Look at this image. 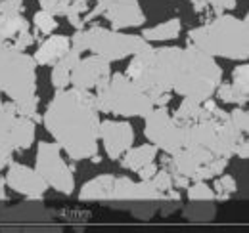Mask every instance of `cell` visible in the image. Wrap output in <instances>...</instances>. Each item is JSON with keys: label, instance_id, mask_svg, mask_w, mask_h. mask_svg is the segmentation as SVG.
<instances>
[{"label": "cell", "instance_id": "1", "mask_svg": "<svg viewBox=\"0 0 249 233\" xmlns=\"http://www.w3.org/2000/svg\"><path fill=\"white\" fill-rule=\"evenodd\" d=\"M100 111L92 90H56L40 122L71 161H90L100 151Z\"/></svg>", "mask_w": 249, "mask_h": 233}, {"label": "cell", "instance_id": "2", "mask_svg": "<svg viewBox=\"0 0 249 233\" xmlns=\"http://www.w3.org/2000/svg\"><path fill=\"white\" fill-rule=\"evenodd\" d=\"M182 54L180 46H159L152 44L142 52L130 56L124 75L142 88L154 101V107L169 105L173 100V83Z\"/></svg>", "mask_w": 249, "mask_h": 233}, {"label": "cell", "instance_id": "3", "mask_svg": "<svg viewBox=\"0 0 249 233\" xmlns=\"http://www.w3.org/2000/svg\"><path fill=\"white\" fill-rule=\"evenodd\" d=\"M188 44L213 58L230 61H248L249 58V29L248 16L236 17L232 14L213 16L207 23L188 31Z\"/></svg>", "mask_w": 249, "mask_h": 233}, {"label": "cell", "instance_id": "4", "mask_svg": "<svg viewBox=\"0 0 249 233\" xmlns=\"http://www.w3.org/2000/svg\"><path fill=\"white\" fill-rule=\"evenodd\" d=\"M0 94L8 96L18 115L40 122L36 63L31 54L14 48H0Z\"/></svg>", "mask_w": 249, "mask_h": 233}, {"label": "cell", "instance_id": "5", "mask_svg": "<svg viewBox=\"0 0 249 233\" xmlns=\"http://www.w3.org/2000/svg\"><path fill=\"white\" fill-rule=\"evenodd\" d=\"M220 83H222V67L217 63V58L190 44L182 48L173 83L175 94H178L180 98L203 101L215 96V90Z\"/></svg>", "mask_w": 249, "mask_h": 233}, {"label": "cell", "instance_id": "6", "mask_svg": "<svg viewBox=\"0 0 249 233\" xmlns=\"http://www.w3.org/2000/svg\"><path fill=\"white\" fill-rule=\"evenodd\" d=\"M71 46L75 50L90 52L100 58L107 59L109 63L126 59L144 48L150 46V42L142 34L123 33L117 29H106L100 25H85L83 29H77L71 36Z\"/></svg>", "mask_w": 249, "mask_h": 233}, {"label": "cell", "instance_id": "7", "mask_svg": "<svg viewBox=\"0 0 249 233\" xmlns=\"http://www.w3.org/2000/svg\"><path fill=\"white\" fill-rule=\"evenodd\" d=\"M94 98L100 113L123 118H142L154 107L152 98L138 84H134L124 73H111L106 83L96 88Z\"/></svg>", "mask_w": 249, "mask_h": 233}, {"label": "cell", "instance_id": "8", "mask_svg": "<svg viewBox=\"0 0 249 233\" xmlns=\"http://www.w3.org/2000/svg\"><path fill=\"white\" fill-rule=\"evenodd\" d=\"M165 166L175 174L188 178L190 182H207V180H213L226 170L228 159L213 155L203 146L186 144L177 153L169 155Z\"/></svg>", "mask_w": 249, "mask_h": 233}, {"label": "cell", "instance_id": "9", "mask_svg": "<svg viewBox=\"0 0 249 233\" xmlns=\"http://www.w3.org/2000/svg\"><path fill=\"white\" fill-rule=\"evenodd\" d=\"M35 170L46 182L48 189H54L60 195H71L75 191L73 168L63 159V151L56 142H38Z\"/></svg>", "mask_w": 249, "mask_h": 233}, {"label": "cell", "instance_id": "10", "mask_svg": "<svg viewBox=\"0 0 249 233\" xmlns=\"http://www.w3.org/2000/svg\"><path fill=\"white\" fill-rule=\"evenodd\" d=\"M35 40L31 21L25 17V4L21 0H0V48L25 52Z\"/></svg>", "mask_w": 249, "mask_h": 233}, {"label": "cell", "instance_id": "11", "mask_svg": "<svg viewBox=\"0 0 249 233\" xmlns=\"http://www.w3.org/2000/svg\"><path fill=\"white\" fill-rule=\"evenodd\" d=\"M144 122V134L148 138L150 144L167 153L173 155L177 153L180 147H184L186 144V128L177 124L175 118L171 115L167 105L161 107H152L150 113L146 116H142Z\"/></svg>", "mask_w": 249, "mask_h": 233}, {"label": "cell", "instance_id": "12", "mask_svg": "<svg viewBox=\"0 0 249 233\" xmlns=\"http://www.w3.org/2000/svg\"><path fill=\"white\" fill-rule=\"evenodd\" d=\"M4 182H6V187L25 197L27 201H42L48 191V185L40 178V174L35 168L23 163H18V161H12L6 166Z\"/></svg>", "mask_w": 249, "mask_h": 233}, {"label": "cell", "instance_id": "13", "mask_svg": "<svg viewBox=\"0 0 249 233\" xmlns=\"http://www.w3.org/2000/svg\"><path fill=\"white\" fill-rule=\"evenodd\" d=\"M100 140L107 159L119 161L128 147L134 146V126L128 120H100Z\"/></svg>", "mask_w": 249, "mask_h": 233}, {"label": "cell", "instance_id": "14", "mask_svg": "<svg viewBox=\"0 0 249 233\" xmlns=\"http://www.w3.org/2000/svg\"><path fill=\"white\" fill-rule=\"evenodd\" d=\"M111 75V63L107 59L100 58L96 54H89L87 58H79L73 67L69 86L81 88V90H96L102 83L107 81Z\"/></svg>", "mask_w": 249, "mask_h": 233}, {"label": "cell", "instance_id": "15", "mask_svg": "<svg viewBox=\"0 0 249 233\" xmlns=\"http://www.w3.org/2000/svg\"><path fill=\"white\" fill-rule=\"evenodd\" d=\"M102 17H106L111 25V29H136L146 23V12L140 6L138 0H123L107 6L102 12Z\"/></svg>", "mask_w": 249, "mask_h": 233}, {"label": "cell", "instance_id": "16", "mask_svg": "<svg viewBox=\"0 0 249 233\" xmlns=\"http://www.w3.org/2000/svg\"><path fill=\"white\" fill-rule=\"evenodd\" d=\"M35 138H36V122L29 116L16 115L0 144H4L12 153H21L35 144Z\"/></svg>", "mask_w": 249, "mask_h": 233}, {"label": "cell", "instance_id": "17", "mask_svg": "<svg viewBox=\"0 0 249 233\" xmlns=\"http://www.w3.org/2000/svg\"><path fill=\"white\" fill-rule=\"evenodd\" d=\"M69 48H71V38L69 36L52 33V34H48L40 40L38 48L33 54V59H35L36 67H52Z\"/></svg>", "mask_w": 249, "mask_h": 233}, {"label": "cell", "instance_id": "18", "mask_svg": "<svg viewBox=\"0 0 249 233\" xmlns=\"http://www.w3.org/2000/svg\"><path fill=\"white\" fill-rule=\"evenodd\" d=\"M113 174H100L90 178L79 191V201L83 203H106L111 187H113Z\"/></svg>", "mask_w": 249, "mask_h": 233}, {"label": "cell", "instance_id": "19", "mask_svg": "<svg viewBox=\"0 0 249 233\" xmlns=\"http://www.w3.org/2000/svg\"><path fill=\"white\" fill-rule=\"evenodd\" d=\"M157 153H159V149H157L154 144L128 147L123 153V157L119 159L121 168L130 170V172H138L142 166H146V165H150V163H156Z\"/></svg>", "mask_w": 249, "mask_h": 233}, {"label": "cell", "instance_id": "20", "mask_svg": "<svg viewBox=\"0 0 249 233\" xmlns=\"http://www.w3.org/2000/svg\"><path fill=\"white\" fill-rule=\"evenodd\" d=\"M81 58V52L75 50L73 46L63 54L62 58L58 59L54 65H52V73H50V84L54 86V90H62V88L69 86V81H71V73H73V67L75 63Z\"/></svg>", "mask_w": 249, "mask_h": 233}, {"label": "cell", "instance_id": "21", "mask_svg": "<svg viewBox=\"0 0 249 233\" xmlns=\"http://www.w3.org/2000/svg\"><path fill=\"white\" fill-rule=\"evenodd\" d=\"M180 31H182L180 17H171V19L157 23L154 27L142 29V36L148 42H169V40H177L180 36Z\"/></svg>", "mask_w": 249, "mask_h": 233}, {"label": "cell", "instance_id": "22", "mask_svg": "<svg viewBox=\"0 0 249 233\" xmlns=\"http://www.w3.org/2000/svg\"><path fill=\"white\" fill-rule=\"evenodd\" d=\"M40 10L52 16H71V14H87L90 4L89 0H38Z\"/></svg>", "mask_w": 249, "mask_h": 233}, {"label": "cell", "instance_id": "23", "mask_svg": "<svg viewBox=\"0 0 249 233\" xmlns=\"http://www.w3.org/2000/svg\"><path fill=\"white\" fill-rule=\"evenodd\" d=\"M217 101L226 103V105H248L249 101V92L240 90L238 86H234L232 83H220L215 90Z\"/></svg>", "mask_w": 249, "mask_h": 233}, {"label": "cell", "instance_id": "24", "mask_svg": "<svg viewBox=\"0 0 249 233\" xmlns=\"http://www.w3.org/2000/svg\"><path fill=\"white\" fill-rule=\"evenodd\" d=\"M58 27L60 25H58L56 16H52V14L44 12V10H36L33 14V29H35V36L36 38H44V36L56 33Z\"/></svg>", "mask_w": 249, "mask_h": 233}, {"label": "cell", "instance_id": "25", "mask_svg": "<svg viewBox=\"0 0 249 233\" xmlns=\"http://www.w3.org/2000/svg\"><path fill=\"white\" fill-rule=\"evenodd\" d=\"M188 2L192 4L196 14H203V12L211 10L215 16L234 10L238 4V0H188Z\"/></svg>", "mask_w": 249, "mask_h": 233}, {"label": "cell", "instance_id": "26", "mask_svg": "<svg viewBox=\"0 0 249 233\" xmlns=\"http://www.w3.org/2000/svg\"><path fill=\"white\" fill-rule=\"evenodd\" d=\"M215 183L211 185L215 191V201H228L236 191H238V183L234 180V176L230 174H218L217 178H213Z\"/></svg>", "mask_w": 249, "mask_h": 233}, {"label": "cell", "instance_id": "27", "mask_svg": "<svg viewBox=\"0 0 249 233\" xmlns=\"http://www.w3.org/2000/svg\"><path fill=\"white\" fill-rule=\"evenodd\" d=\"M186 195L190 201H215V191L207 182H190Z\"/></svg>", "mask_w": 249, "mask_h": 233}, {"label": "cell", "instance_id": "28", "mask_svg": "<svg viewBox=\"0 0 249 233\" xmlns=\"http://www.w3.org/2000/svg\"><path fill=\"white\" fill-rule=\"evenodd\" d=\"M16 107L12 101H4V96L0 94V140L6 136L12 120L16 118Z\"/></svg>", "mask_w": 249, "mask_h": 233}, {"label": "cell", "instance_id": "29", "mask_svg": "<svg viewBox=\"0 0 249 233\" xmlns=\"http://www.w3.org/2000/svg\"><path fill=\"white\" fill-rule=\"evenodd\" d=\"M154 187H156L159 193H163V195H167L169 191H173L175 189V185H173V174L169 172V168L165 166V168H157V172L154 174L152 180H148Z\"/></svg>", "mask_w": 249, "mask_h": 233}, {"label": "cell", "instance_id": "30", "mask_svg": "<svg viewBox=\"0 0 249 233\" xmlns=\"http://www.w3.org/2000/svg\"><path fill=\"white\" fill-rule=\"evenodd\" d=\"M234 86H238L240 90H246L249 92V65L248 61H240L238 67H234L232 71V81H230Z\"/></svg>", "mask_w": 249, "mask_h": 233}, {"label": "cell", "instance_id": "31", "mask_svg": "<svg viewBox=\"0 0 249 233\" xmlns=\"http://www.w3.org/2000/svg\"><path fill=\"white\" fill-rule=\"evenodd\" d=\"M230 120L234 122V126L242 132V134H248L249 130V113L244 105H236L232 111H228Z\"/></svg>", "mask_w": 249, "mask_h": 233}, {"label": "cell", "instance_id": "32", "mask_svg": "<svg viewBox=\"0 0 249 233\" xmlns=\"http://www.w3.org/2000/svg\"><path fill=\"white\" fill-rule=\"evenodd\" d=\"M115 2H123V0H96V4H94V8H89V12H87V16L83 14V23L85 25H89V23H92L96 17H100L102 16V12L107 8V6H111V4H115Z\"/></svg>", "mask_w": 249, "mask_h": 233}, {"label": "cell", "instance_id": "33", "mask_svg": "<svg viewBox=\"0 0 249 233\" xmlns=\"http://www.w3.org/2000/svg\"><path fill=\"white\" fill-rule=\"evenodd\" d=\"M12 161H14V153L4 146V144H0V174L6 170V166H8Z\"/></svg>", "mask_w": 249, "mask_h": 233}, {"label": "cell", "instance_id": "34", "mask_svg": "<svg viewBox=\"0 0 249 233\" xmlns=\"http://www.w3.org/2000/svg\"><path fill=\"white\" fill-rule=\"evenodd\" d=\"M156 172H157V165H156V163H150V165L142 166V168H140L136 174H138V178H140V180H146V182H148V180H152V178H154V174H156Z\"/></svg>", "mask_w": 249, "mask_h": 233}, {"label": "cell", "instance_id": "35", "mask_svg": "<svg viewBox=\"0 0 249 233\" xmlns=\"http://www.w3.org/2000/svg\"><path fill=\"white\" fill-rule=\"evenodd\" d=\"M236 155H238L240 159H248V157H249V142H248V136H244V138L240 140V144H238V149H236Z\"/></svg>", "mask_w": 249, "mask_h": 233}, {"label": "cell", "instance_id": "36", "mask_svg": "<svg viewBox=\"0 0 249 233\" xmlns=\"http://www.w3.org/2000/svg\"><path fill=\"white\" fill-rule=\"evenodd\" d=\"M8 201V193H6V182L4 176H0V204H4Z\"/></svg>", "mask_w": 249, "mask_h": 233}, {"label": "cell", "instance_id": "37", "mask_svg": "<svg viewBox=\"0 0 249 233\" xmlns=\"http://www.w3.org/2000/svg\"><path fill=\"white\" fill-rule=\"evenodd\" d=\"M21 2H23V0H21Z\"/></svg>", "mask_w": 249, "mask_h": 233}]
</instances>
